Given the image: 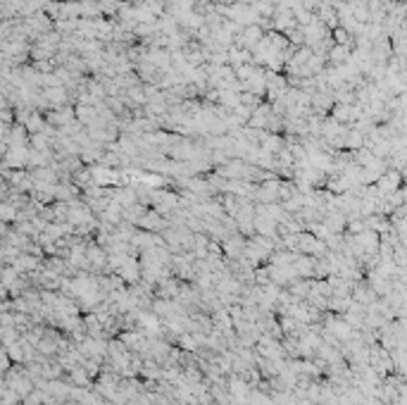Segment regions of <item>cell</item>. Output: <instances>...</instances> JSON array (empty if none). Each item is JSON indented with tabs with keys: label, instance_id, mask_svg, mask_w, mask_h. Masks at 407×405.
<instances>
[{
	"label": "cell",
	"instance_id": "cell-1",
	"mask_svg": "<svg viewBox=\"0 0 407 405\" xmlns=\"http://www.w3.org/2000/svg\"><path fill=\"white\" fill-rule=\"evenodd\" d=\"M396 184H398V174H396V172H390V174H384V177H381V184H378V191L390 196V193L396 191Z\"/></svg>",
	"mask_w": 407,
	"mask_h": 405
},
{
	"label": "cell",
	"instance_id": "cell-2",
	"mask_svg": "<svg viewBox=\"0 0 407 405\" xmlns=\"http://www.w3.org/2000/svg\"><path fill=\"white\" fill-rule=\"evenodd\" d=\"M140 224L146 229H158V227H162V219H160L158 215H148V217L140 219Z\"/></svg>",
	"mask_w": 407,
	"mask_h": 405
}]
</instances>
